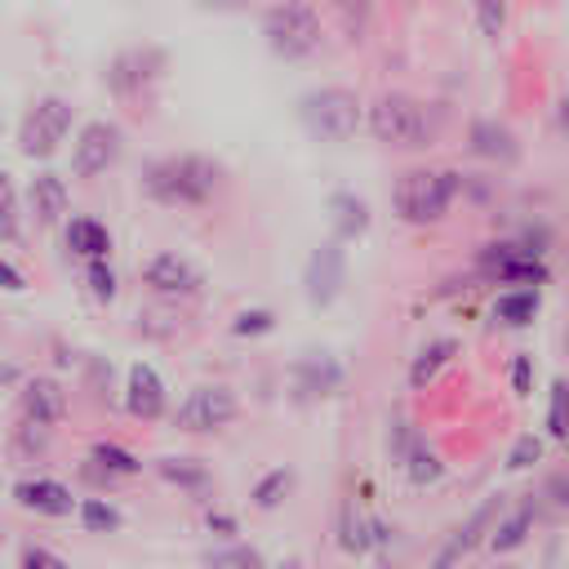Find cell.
I'll use <instances>...</instances> for the list:
<instances>
[{"instance_id":"cell-1","label":"cell","mask_w":569,"mask_h":569,"mask_svg":"<svg viewBox=\"0 0 569 569\" xmlns=\"http://www.w3.org/2000/svg\"><path fill=\"white\" fill-rule=\"evenodd\" d=\"M222 187V164H213L209 156H164L142 173V191L164 204V209H196L204 200H213V191Z\"/></svg>"},{"instance_id":"cell-2","label":"cell","mask_w":569,"mask_h":569,"mask_svg":"<svg viewBox=\"0 0 569 569\" xmlns=\"http://www.w3.org/2000/svg\"><path fill=\"white\" fill-rule=\"evenodd\" d=\"M365 124L373 133V142L382 147H396V151H422L431 138H436V120H431V107L413 93H378L365 111Z\"/></svg>"},{"instance_id":"cell-3","label":"cell","mask_w":569,"mask_h":569,"mask_svg":"<svg viewBox=\"0 0 569 569\" xmlns=\"http://www.w3.org/2000/svg\"><path fill=\"white\" fill-rule=\"evenodd\" d=\"M462 191V173L458 169H405L391 187V204L400 213V222L409 227H431L449 213L453 196Z\"/></svg>"},{"instance_id":"cell-4","label":"cell","mask_w":569,"mask_h":569,"mask_svg":"<svg viewBox=\"0 0 569 569\" xmlns=\"http://www.w3.org/2000/svg\"><path fill=\"white\" fill-rule=\"evenodd\" d=\"M262 36H267V44H271L276 58L298 62V58L316 53V44H320V18H316L311 4H302V0H284V4L267 9V18H262Z\"/></svg>"},{"instance_id":"cell-5","label":"cell","mask_w":569,"mask_h":569,"mask_svg":"<svg viewBox=\"0 0 569 569\" xmlns=\"http://www.w3.org/2000/svg\"><path fill=\"white\" fill-rule=\"evenodd\" d=\"M307 133H316L320 142H347L356 129H360V98L351 89H316L302 98L298 107Z\"/></svg>"},{"instance_id":"cell-6","label":"cell","mask_w":569,"mask_h":569,"mask_svg":"<svg viewBox=\"0 0 569 569\" xmlns=\"http://www.w3.org/2000/svg\"><path fill=\"white\" fill-rule=\"evenodd\" d=\"M67 133H71V102L49 93V98H40L22 116V124H18V151L31 156V160H49L62 147Z\"/></svg>"},{"instance_id":"cell-7","label":"cell","mask_w":569,"mask_h":569,"mask_svg":"<svg viewBox=\"0 0 569 569\" xmlns=\"http://www.w3.org/2000/svg\"><path fill=\"white\" fill-rule=\"evenodd\" d=\"M240 413V400L231 387L222 382H204V387H191L173 413V427L178 431H191V436H204V431H222L227 422H236Z\"/></svg>"},{"instance_id":"cell-8","label":"cell","mask_w":569,"mask_h":569,"mask_svg":"<svg viewBox=\"0 0 569 569\" xmlns=\"http://www.w3.org/2000/svg\"><path fill=\"white\" fill-rule=\"evenodd\" d=\"M120 151H124L120 124H111V120H89V124L76 133V142H71V173H76V178H98V173H107V169L120 160Z\"/></svg>"},{"instance_id":"cell-9","label":"cell","mask_w":569,"mask_h":569,"mask_svg":"<svg viewBox=\"0 0 569 569\" xmlns=\"http://www.w3.org/2000/svg\"><path fill=\"white\" fill-rule=\"evenodd\" d=\"M342 280H347V253H342V240H329V244H320V249L307 258V276H302L307 302H311V307H329V302L338 298Z\"/></svg>"},{"instance_id":"cell-10","label":"cell","mask_w":569,"mask_h":569,"mask_svg":"<svg viewBox=\"0 0 569 569\" xmlns=\"http://www.w3.org/2000/svg\"><path fill=\"white\" fill-rule=\"evenodd\" d=\"M142 284L151 289V293H160V298H191V293H200V271L187 262V258H178V253H156V258H147L142 262Z\"/></svg>"},{"instance_id":"cell-11","label":"cell","mask_w":569,"mask_h":569,"mask_svg":"<svg viewBox=\"0 0 569 569\" xmlns=\"http://www.w3.org/2000/svg\"><path fill=\"white\" fill-rule=\"evenodd\" d=\"M13 502L22 511H36V516H71L76 511V493L62 485V480H49V476H27L13 485Z\"/></svg>"},{"instance_id":"cell-12","label":"cell","mask_w":569,"mask_h":569,"mask_svg":"<svg viewBox=\"0 0 569 569\" xmlns=\"http://www.w3.org/2000/svg\"><path fill=\"white\" fill-rule=\"evenodd\" d=\"M164 405H169V396H164L160 373L151 365H133L124 378V409L138 422H156V418H164Z\"/></svg>"},{"instance_id":"cell-13","label":"cell","mask_w":569,"mask_h":569,"mask_svg":"<svg viewBox=\"0 0 569 569\" xmlns=\"http://www.w3.org/2000/svg\"><path fill=\"white\" fill-rule=\"evenodd\" d=\"M18 409L31 427H53L67 413V391L53 378H27L18 391Z\"/></svg>"},{"instance_id":"cell-14","label":"cell","mask_w":569,"mask_h":569,"mask_svg":"<svg viewBox=\"0 0 569 569\" xmlns=\"http://www.w3.org/2000/svg\"><path fill=\"white\" fill-rule=\"evenodd\" d=\"M533 525H538V502H520V507H511V511H498V516H493V525H489L485 542H489V551L511 556V551H520V547L529 542Z\"/></svg>"},{"instance_id":"cell-15","label":"cell","mask_w":569,"mask_h":569,"mask_svg":"<svg viewBox=\"0 0 569 569\" xmlns=\"http://www.w3.org/2000/svg\"><path fill=\"white\" fill-rule=\"evenodd\" d=\"M151 67H160V53L156 49H129V53H120L116 62H111V71H107V84H111V93L116 98H138L142 89H147V80L156 76Z\"/></svg>"},{"instance_id":"cell-16","label":"cell","mask_w":569,"mask_h":569,"mask_svg":"<svg viewBox=\"0 0 569 569\" xmlns=\"http://www.w3.org/2000/svg\"><path fill=\"white\" fill-rule=\"evenodd\" d=\"M27 209H31V218H36L40 227L62 222V213H67V182H62V173L40 169V173L27 182Z\"/></svg>"},{"instance_id":"cell-17","label":"cell","mask_w":569,"mask_h":569,"mask_svg":"<svg viewBox=\"0 0 569 569\" xmlns=\"http://www.w3.org/2000/svg\"><path fill=\"white\" fill-rule=\"evenodd\" d=\"M329 222H333V236L338 240H356L369 231V204L351 191H333L329 196Z\"/></svg>"},{"instance_id":"cell-18","label":"cell","mask_w":569,"mask_h":569,"mask_svg":"<svg viewBox=\"0 0 569 569\" xmlns=\"http://www.w3.org/2000/svg\"><path fill=\"white\" fill-rule=\"evenodd\" d=\"M471 151L485 156V160H516L520 147H516V133L498 120H476L471 124Z\"/></svg>"},{"instance_id":"cell-19","label":"cell","mask_w":569,"mask_h":569,"mask_svg":"<svg viewBox=\"0 0 569 569\" xmlns=\"http://www.w3.org/2000/svg\"><path fill=\"white\" fill-rule=\"evenodd\" d=\"M67 249L80 253L84 262L89 258H107L111 253V231L98 218H71L67 222Z\"/></svg>"},{"instance_id":"cell-20","label":"cell","mask_w":569,"mask_h":569,"mask_svg":"<svg viewBox=\"0 0 569 569\" xmlns=\"http://www.w3.org/2000/svg\"><path fill=\"white\" fill-rule=\"evenodd\" d=\"M453 356H458V342H453V338H431V342L413 356V365H409V387H413V391H422V387H427V382H431V378H436Z\"/></svg>"},{"instance_id":"cell-21","label":"cell","mask_w":569,"mask_h":569,"mask_svg":"<svg viewBox=\"0 0 569 569\" xmlns=\"http://www.w3.org/2000/svg\"><path fill=\"white\" fill-rule=\"evenodd\" d=\"M156 471H160V480L164 485H173V489H182V493H204L209 489V467L200 462V458H160L156 462Z\"/></svg>"},{"instance_id":"cell-22","label":"cell","mask_w":569,"mask_h":569,"mask_svg":"<svg viewBox=\"0 0 569 569\" xmlns=\"http://www.w3.org/2000/svg\"><path fill=\"white\" fill-rule=\"evenodd\" d=\"M538 307H542V293H538V289H507V293L493 302V316H498L502 325H511V329H525V325H533Z\"/></svg>"},{"instance_id":"cell-23","label":"cell","mask_w":569,"mask_h":569,"mask_svg":"<svg viewBox=\"0 0 569 569\" xmlns=\"http://www.w3.org/2000/svg\"><path fill=\"white\" fill-rule=\"evenodd\" d=\"M338 547L347 551V556H369L373 547H369V516L356 507V502H347L342 511H338Z\"/></svg>"},{"instance_id":"cell-24","label":"cell","mask_w":569,"mask_h":569,"mask_svg":"<svg viewBox=\"0 0 569 569\" xmlns=\"http://www.w3.org/2000/svg\"><path fill=\"white\" fill-rule=\"evenodd\" d=\"M89 462H93L98 471H107L111 480H120V476H138V471H142V462H138L124 445H116V440H98V445L89 449Z\"/></svg>"},{"instance_id":"cell-25","label":"cell","mask_w":569,"mask_h":569,"mask_svg":"<svg viewBox=\"0 0 569 569\" xmlns=\"http://www.w3.org/2000/svg\"><path fill=\"white\" fill-rule=\"evenodd\" d=\"M400 467H405L409 485H418V489H427V485H436V480L445 476L440 453H436V449H427V445H409V453L400 458Z\"/></svg>"},{"instance_id":"cell-26","label":"cell","mask_w":569,"mask_h":569,"mask_svg":"<svg viewBox=\"0 0 569 569\" xmlns=\"http://www.w3.org/2000/svg\"><path fill=\"white\" fill-rule=\"evenodd\" d=\"M289 489H293V471L289 467H271L267 476H258V485L249 489V498H253L258 511H276L289 498Z\"/></svg>"},{"instance_id":"cell-27","label":"cell","mask_w":569,"mask_h":569,"mask_svg":"<svg viewBox=\"0 0 569 569\" xmlns=\"http://www.w3.org/2000/svg\"><path fill=\"white\" fill-rule=\"evenodd\" d=\"M204 569H267V556L249 542H227L204 556Z\"/></svg>"},{"instance_id":"cell-28","label":"cell","mask_w":569,"mask_h":569,"mask_svg":"<svg viewBox=\"0 0 569 569\" xmlns=\"http://www.w3.org/2000/svg\"><path fill=\"white\" fill-rule=\"evenodd\" d=\"M76 516H80V525H84L89 533H116V529L124 525L120 507H111L107 498H84V502H76Z\"/></svg>"},{"instance_id":"cell-29","label":"cell","mask_w":569,"mask_h":569,"mask_svg":"<svg viewBox=\"0 0 569 569\" xmlns=\"http://www.w3.org/2000/svg\"><path fill=\"white\" fill-rule=\"evenodd\" d=\"M338 378H342V373H338L333 360H320V365H316V360H302V365H298V387H302L307 396H329V391L338 387Z\"/></svg>"},{"instance_id":"cell-30","label":"cell","mask_w":569,"mask_h":569,"mask_svg":"<svg viewBox=\"0 0 569 569\" xmlns=\"http://www.w3.org/2000/svg\"><path fill=\"white\" fill-rule=\"evenodd\" d=\"M84 280H89V293H93L98 302H111V298H116V289H120V280H116V267H111L107 258H89V267H84Z\"/></svg>"},{"instance_id":"cell-31","label":"cell","mask_w":569,"mask_h":569,"mask_svg":"<svg viewBox=\"0 0 569 569\" xmlns=\"http://www.w3.org/2000/svg\"><path fill=\"white\" fill-rule=\"evenodd\" d=\"M0 240H18V191L4 169H0Z\"/></svg>"},{"instance_id":"cell-32","label":"cell","mask_w":569,"mask_h":569,"mask_svg":"<svg viewBox=\"0 0 569 569\" xmlns=\"http://www.w3.org/2000/svg\"><path fill=\"white\" fill-rule=\"evenodd\" d=\"M276 329V316L267 311V307H249V311H240L236 320H231V333L236 338H262V333H271Z\"/></svg>"},{"instance_id":"cell-33","label":"cell","mask_w":569,"mask_h":569,"mask_svg":"<svg viewBox=\"0 0 569 569\" xmlns=\"http://www.w3.org/2000/svg\"><path fill=\"white\" fill-rule=\"evenodd\" d=\"M538 458H542V436L525 431V436H520V440L507 449V471H529Z\"/></svg>"},{"instance_id":"cell-34","label":"cell","mask_w":569,"mask_h":569,"mask_svg":"<svg viewBox=\"0 0 569 569\" xmlns=\"http://www.w3.org/2000/svg\"><path fill=\"white\" fill-rule=\"evenodd\" d=\"M18 569H71L53 547H44V542H27L22 551H18Z\"/></svg>"},{"instance_id":"cell-35","label":"cell","mask_w":569,"mask_h":569,"mask_svg":"<svg viewBox=\"0 0 569 569\" xmlns=\"http://www.w3.org/2000/svg\"><path fill=\"white\" fill-rule=\"evenodd\" d=\"M476 18H480V31L489 40H498L502 22H507V0H476Z\"/></svg>"},{"instance_id":"cell-36","label":"cell","mask_w":569,"mask_h":569,"mask_svg":"<svg viewBox=\"0 0 569 569\" xmlns=\"http://www.w3.org/2000/svg\"><path fill=\"white\" fill-rule=\"evenodd\" d=\"M547 436L565 440V382H551V400H547Z\"/></svg>"},{"instance_id":"cell-37","label":"cell","mask_w":569,"mask_h":569,"mask_svg":"<svg viewBox=\"0 0 569 569\" xmlns=\"http://www.w3.org/2000/svg\"><path fill=\"white\" fill-rule=\"evenodd\" d=\"M511 391L516 396H529L533 391V356H516L511 360Z\"/></svg>"},{"instance_id":"cell-38","label":"cell","mask_w":569,"mask_h":569,"mask_svg":"<svg viewBox=\"0 0 569 569\" xmlns=\"http://www.w3.org/2000/svg\"><path fill=\"white\" fill-rule=\"evenodd\" d=\"M204 525H209V533H218V538H227V542H236V533H240V520L227 516V511H209Z\"/></svg>"},{"instance_id":"cell-39","label":"cell","mask_w":569,"mask_h":569,"mask_svg":"<svg viewBox=\"0 0 569 569\" xmlns=\"http://www.w3.org/2000/svg\"><path fill=\"white\" fill-rule=\"evenodd\" d=\"M0 289H9V293H22L27 289V276L13 262H4V258H0Z\"/></svg>"},{"instance_id":"cell-40","label":"cell","mask_w":569,"mask_h":569,"mask_svg":"<svg viewBox=\"0 0 569 569\" xmlns=\"http://www.w3.org/2000/svg\"><path fill=\"white\" fill-rule=\"evenodd\" d=\"M333 9H338L347 22H356V27L369 18V0H333Z\"/></svg>"},{"instance_id":"cell-41","label":"cell","mask_w":569,"mask_h":569,"mask_svg":"<svg viewBox=\"0 0 569 569\" xmlns=\"http://www.w3.org/2000/svg\"><path fill=\"white\" fill-rule=\"evenodd\" d=\"M200 4H209V9H240L244 0H200Z\"/></svg>"},{"instance_id":"cell-42","label":"cell","mask_w":569,"mask_h":569,"mask_svg":"<svg viewBox=\"0 0 569 569\" xmlns=\"http://www.w3.org/2000/svg\"><path fill=\"white\" fill-rule=\"evenodd\" d=\"M267 569H307V560H298V556H289V560H280V565H267Z\"/></svg>"}]
</instances>
